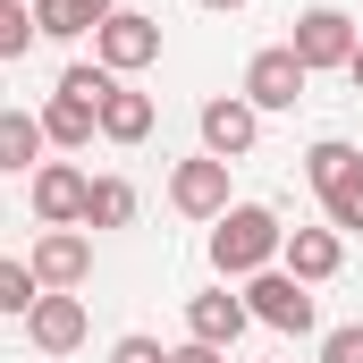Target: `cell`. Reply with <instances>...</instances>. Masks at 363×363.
<instances>
[{
    "instance_id": "5",
    "label": "cell",
    "mask_w": 363,
    "mask_h": 363,
    "mask_svg": "<svg viewBox=\"0 0 363 363\" xmlns=\"http://www.w3.org/2000/svg\"><path fill=\"white\" fill-rule=\"evenodd\" d=\"M304 85H313V68H304L287 43H271V51H254V60H245V85H237V93L271 118V110H296V101H304Z\"/></svg>"
},
{
    "instance_id": "1",
    "label": "cell",
    "mask_w": 363,
    "mask_h": 363,
    "mask_svg": "<svg viewBox=\"0 0 363 363\" xmlns=\"http://www.w3.org/2000/svg\"><path fill=\"white\" fill-rule=\"evenodd\" d=\"M279 245H287V228H279L271 203H228V211L211 220V271L237 279V287H245L254 271H271Z\"/></svg>"
},
{
    "instance_id": "10",
    "label": "cell",
    "mask_w": 363,
    "mask_h": 363,
    "mask_svg": "<svg viewBox=\"0 0 363 363\" xmlns=\"http://www.w3.org/2000/svg\"><path fill=\"white\" fill-rule=\"evenodd\" d=\"M26 347H34V355H77V347H85V296L43 287V304L26 313Z\"/></svg>"
},
{
    "instance_id": "4",
    "label": "cell",
    "mask_w": 363,
    "mask_h": 363,
    "mask_svg": "<svg viewBox=\"0 0 363 363\" xmlns=\"http://www.w3.org/2000/svg\"><path fill=\"white\" fill-rule=\"evenodd\" d=\"M355 43H363L355 17H347V9H330V0H321V9H304V17H296V34H287V51H296L313 77H321V68H347V60H355Z\"/></svg>"
},
{
    "instance_id": "14",
    "label": "cell",
    "mask_w": 363,
    "mask_h": 363,
    "mask_svg": "<svg viewBox=\"0 0 363 363\" xmlns=\"http://www.w3.org/2000/svg\"><path fill=\"white\" fill-rule=\"evenodd\" d=\"M43 152H51V135H43V118L17 101V110H0V169L9 178H34L43 169Z\"/></svg>"
},
{
    "instance_id": "13",
    "label": "cell",
    "mask_w": 363,
    "mask_h": 363,
    "mask_svg": "<svg viewBox=\"0 0 363 363\" xmlns=\"http://www.w3.org/2000/svg\"><path fill=\"white\" fill-rule=\"evenodd\" d=\"M34 118H43V135H51V144H60V152H85L93 135H101V110H93V101H77V93H43V110H34Z\"/></svg>"
},
{
    "instance_id": "17",
    "label": "cell",
    "mask_w": 363,
    "mask_h": 363,
    "mask_svg": "<svg viewBox=\"0 0 363 363\" xmlns=\"http://www.w3.org/2000/svg\"><path fill=\"white\" fill-rule=\"evenodd\" d=\"M321 220H330L338 237H363V161H355L338 186H321Z\"/></svg>"
},
{
    "instance_id": "27",
    "label": "cell",
    "mask_w": 363,
    "mask_h": 363,
    "mask_svg": "<svg viewBox=\"0 0 363 363\" xmlns=\"http://www.w3.org/2000/svg\"><path fill=\"white\" fill-rule=\"evenodd\" d=\"M0 262H9V254H0Z\"/></svg>"
},
{
    "instance_id": "11",
    "label": "cell",
    "mask_w": 363,
    "mask_h": 363,
    "mask_svg": "<svg viewBox=\"0 0 363 363\" xmlns=\"http://www.w3.org/2000/svg\"><path fill=\"white\" fill-rule=\"evenodd\" d=\"M169 211H186V220H220V211H228V161H211V152L178 161V169H169Z\"/></svg>"
},
{
    "instance_id": "9",
    "label": "cell",
    "mask_w": 363,
    "mask_h": 363,
    "mask_svg": "<svg viewBox=\"0 0 363 363\" xmlns=\"http://www.w3.org/2000/svg\"><path fill=\"white\" fill-rule=\"evenodd\" d=\"M245 330H254V313H245V296H228V279L203 287V296H186V338H194V347H220V355H228Z\"/></svg>"
},
{
    "instance_id": "15",
    "label": "cell",
    "mask_w": 363,
    "mask_h": 363,
    "mask_svg": "<svg viewBox=\"0 0 363 363\" xmlns=\"http://www.w3.org/2000/svg\"><path fill=\"white\" fill-rule=\"evenodd\" d=\"M26 9H34V34H43V43H77V34H93L118 0H26Z\"/></svg>"
},
{
    "instance_id": "2",
    "label": "cell",
    "mask_w": 363,
    "mask_h": 363,
    "mask_svg": "<svg viewBox=\"0 0 363 363\" xmlns=\"http://www.w3.org/2000/svg\"><path fill=\"white\" fill-rule=\"evenodd\" d=\"M93 60H101L110 77H144V68L161 60V17H144V9H110V17L93 26Z\"/></svg>"
},
{
    "instance_id": "21",
    "label": "cell",
    "mask_w": 363,
    "mask_h": 363,
    "mask_svg": "<svg viewBox=\"0 0 363 363\" xmlns=\"http://www.w3.org/2000/svg\"><path fill=\"white\" fill-rule=\"evenodd\" d=\"M43 34H34V9L26 0H0V60H26Z\"/></svg>"
},
{
    "instance_id": "12",
    "label": "cell",
    "mask_w": 363,
    "mask_h": 363,
    "mask_svg": "<svg viewBox=\"0 0 363 363\" xmlns=\"http://www.w3.org/2000/svg\"><path fill=\"white\" fill-rule=\"evenodd\" d=\"M279 271H296L304 287H321V279L347 271V237L321 220V228H287V245H279Z\"/></svg>"
},
{
    "instance_id": "22",
    "label": "cell",
    "mask_w": 363,
    "mask_h": 363,
    "mask_svg": "<svg viewBox=\"0 0 363 363\" xmlns=\"http://www.w3.org/2000/svg\"><path fill=\"white\" fill-rule=\"evenodd\" d=\"M321 363H363V321H347V330H321Z\"/></svg>"
},
{
    "instance_id": "20",
    "label": "cell",
    "mask_w": 363,
    "mask_h": 363,
    "mask_svg": "<svg viewBox=\"0 0 363 363\" xmlns=\"http://www.w3.org/2000/svg\"><path fill=\"white\" fill-rule=\"evenodd\" d=\"M34 304H43V279H34V262H0V313H17V321H26Z\"/></svg>"
},
{
    "instance_id": "18",
    "label": "cell",
    "mask_w": 363,
    "mask_h": 363,
    "mask_svg": "<svg viewBox=\"0 0 363 363\" xmlns=\"http://www.w3.org/2000/svg\"><path fill=\"white\" fill-rule=\"evenodd\" d=\"M127 220H135V186H127V178H93L85 228H127Z\"/></svg>"
},
{
    "instance_id": "24",
    "label": "cell",
    "mask_w": 363,
    "mask_h": 363,
    "mask_svg": "<svg viewBox=\"0 0 363 363\" xmlns=\"http://www.w3.org/2000/svg\"><path fill=\"white\" fill-rule=\"evenodd\" d=\"M169 363H228V355H220V347H194V338H186V347H169Z\"/></svg>"
},
{
    "instance_id": "16",
    "label": "cell",
    "mask_w": 363,
    "mask_h": 363,
    "mask_svg": "<svg viewBox=\"0 0 363 363\" xmlns=\"http://www.w3.org/2000/svg\"><path fill=\"white\" fill-rule=\"evenodd\" d=\"M101 135H110V144H144V135H152V93H135L118 77V85L101 93Z\"/></svg>"
},
{
    "instance_id": "26",
    "label": "cell",
    "mask_w": 363,
    "mask_h": 363,
    "mask_svg": "<svg viewBox=\"0 0 363 363\" xmlns=\"http://www.w3.org/2000/svg\"><path fill=\"white\" fill-rule=\"evenodd\" d=\"M203 9H211V17H237V9H245V0H203Z\"/></svg>"
},
{
    "instance_id": "25",
    "label": "cell",
    "mask_w": 363,
    "mask_h": 363,
    "mask_svg": "<svg viewBox=\"0 0 363 363\" xmlns=\"http://www.w3.org/2000/svg\"><path fill=\"white\" fill-rule=\"evenodd\" d=\"M347 85H355V93H363V43H355V60H347Z\"/></svg>"
},
{
    "instance_id": "23",
    "label": "cell",
    "mask_w": 363,
    "mask_h": 363,
    "mask_svg": "<svg viewBox=\"0 0 363 363\" xmlns=\"http://www.w3.org/2000/svg\"><path fill=\"white\" fill-rule=\"evenodd\" d=\"M110 363H169V347H161V338H144V330H127V338L110 347Z\"/></svg>"
},
{
    "instance_id": "8",
    "label": "cell",
    "mask_w": 363,
    "mask_h": 363,
    "mask_svg": "<svg viewBox=\"0 0 363 363\" xmlns=\"http://www.w3.org/2000/svg\"><path fill=\"white\" fill-rule=\"evenodd\" d=\"M26 262H34V279H43V287H60V296H77V287L93 279V237H85V228H43Z\"/></svg>"
},
{
    "instance_id": "7",
    "label": "cell",
    "mask_w": 363,
    "mask_h": 363,
    "mask_svg": "<svg viewBox=\"0 0 363 363\" xmlns=\"http://www.w3.org/2000/svg\"><path fill=\"white\" fill-rule=\"evenodd\" d=\"M254 144H262V110H254L245 93H211V101H203V152L237 169Z\"/></svg>"
},
{
    "instance_id": "6",
    "label": "cell",
    "mask_w": 363,
    "mask_h": 363,
    "mask_svg": "<svg viewBox=\"0 0 363 363\" xmlns=\"http://www.w3.org/2000/svg\"><path fill=\"white\" fill-rule=\"evenodd\" d=\"M85 194H93V178L77 161H43V169L26 178V203H34L43 228H85Z\"/></svg>"
},
{
    "instance_id": "3",
    "label": "cell",
    "mask_w": 363,
    "mask_h": 363,
    "mask_svg": "<svg viewBox=\"0 0 363 363\" xmlns=\"http://www.w3.org/2000/svg\"><path fill=\"white\" fill-rule=\"evenodd\" d=\"M237 296H245V313H254L262 330H279V338H304V330H313V287H304L296 271H279V262L254 271Z\"/></svg>"
},
{
    "instance_id": "19",
    "label": "cell",
    "mask_w": 363,
    "mask_h": 363,
    "mask_svg": "<svg viewBox=\"0 0 363 363\" xmlns=\"http://www.w3.org/2000/svg\"><path fill=\"white\" fill-rule=\"evenodd\" d=\"M355 161H363V152L347 144V135H321V144L304 152V178H313V194H321V186H338L347 169H355Z\"/></svg>"
}]
</instances>
